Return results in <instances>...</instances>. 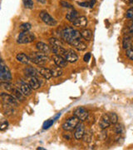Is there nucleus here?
Masks as SVG:
<instances>
[{"mask_svg": "<svg viewBox=\"0 0 133 150\" xmlns=\"http://www.w3.org/2000/svg\"><path fill=\"white\" fill-rule=\"evenodd\" d=\"M61 36H62L63 40L69 44H71L76 39L82 38L81 32L71 27L64 28L61 33Z\"/></svg>", "mask_w": 133, "mask_h": 150, "instance_id": "nucleus-1", "label": "nucleus"}, {"mask_svg": "<svg viewBox=\"0 0 133 150\" xmlns=\"http://www.w3.org/2000/svg\"><path fill=\"white\" fill-rule=\"evenodd\" d=\"M30 61L37 65L46 64L49 61L48 55L42 52H33L28 55Z\"/></svg>", "mask_w": 133, "mask_h": 150, "instance_id": "nucleus-2", "label": "nucleus"}, {"mask_svg": "<svg viewBox=\"0 0 133 150\" xmlns=\"http://www.w3.org/2000/svg\"><path fill=\"white\" fill-rule=\"evenodd\" d=\"M80 123V120L77 118L76 116H72L71 118H68L62 125V128L63 130L67 132H72L76 129V127L77 126V124Z\"/></svg>", "mask_w": 133, "mask_h": 150, "instance_id": "nucleus-3", "label": "nucleus"}, {"mask_svg": "<svg viewBox=\"0 0 133 150\" xmlns=\"http://www.w3.org/2000/svg\"><path fill=\"white\" fill-rule=\"evenodd\" d=\"M0 79L1 82H9L12 80V74L8 66L4 64V61L1 62L0 65Z\"/></svg>", "mask_w": 133, "mask_h": 150, "instance_id": "nucleus-4", "label": "nucleus"}, {"mask_svg": "<svg viewBox=\"0 0 133 150\" xmlns=\"http://www.w3.org/2000/svg\"><path fill=\"white\" fill-rule=\"evenodd\" d=\"M35 39H36V37L32 33H30L29 31L28 32H22L18 35V43H21V44H26V43H32Z\"/></svg>", "mask_w": 133, "mask_h": 150, "instance_id": "nucleus-5", "label": "nucleus"}, {"mask_svg": "<svg viewBox=\"0 0 133 150\" xmlns=\"http://www.w3.org/2000/svg\"><path fill=\"white\" fill-rule=\"evenodd\" d=\"M39 17H40V18L43 20V23H45L46 24H48L49 26H53V27H54V26H56V25L58 24L57 20H55L53 17L48 13V12H45V11L40 12Z\"/></svg>", "mask_w": 133, "mask_h": 150, "instance_id": "nucleus-6", "label": "nucleus"}, {"mask_svg": "<svg viewBox=\"0 0 133 150\" xmlns=\"http://www.w3.org/2000/svg\"><path fill=\"white\" fill-rule=\"evenodd\" d=\"M73 115L78 118L81 122H84L89 117V113L87 112V110L83 107L77 108L73 111Z\"/></svg>", "mask_w": 133, "mask_h": 150, "instance_id": "nucleus-7", "label": "nucleus"}, {"mask_svg": "<svg viewBox=\"0 0 133 150\" xmlns=\"http://www.w3.org/2000/svg\"><path fill=\"white\" fill-rule=\"evenodd\" d=\"M1 99H2V102L4 103L10 104V105L14 106V107L18 106V100L13 95L8 94L6 93H1Z\"/></svg>", "mask_w": 133, "mask_h": 150, "instance_id": "nucleus-8", "label": "nucleus"}, {"mask_svg": "<svg viewBox=\"0 0 133 150\" xmlns=\"http://www.w3.org/2000/svg\"><path fill=\"white\" fill-rule=\"evenodd\" d=\"M17 88H18L25 96H29L32 93V88L29 84L23 82V80H18L17 83Z\"/></svg>", "mask_w": 133, "mask_h": 150, "instance_id": "nucleus-9", "label": "nucleus"}, {"mask_svg": "<svg viewBox=\"0 0 133 150\" xmlns=\"http://www.w3.org/2000/svg\"><path fill=\"white\" fill-rule=\"evenodd\" d=\"M84 134H85V127H84V124L82 123H79L77 124V126L76 127V129H75L74 138L77 140L82 139Z\"/></svg>", "mask_w": 133, "mask_h": 150, "instance_id": "nucleus-10", "label": "nucleus"}, {"mask_svg": "<svg viewBox=\"0 0 133 150\" xmlns=\"http://www.w3.org/2000/svg\"><path fill=\"white\" fill-rule=\"evenodd\" d=\"M111 121H110V118L108 116V113H105L102 115V117L101 118V120L99 122V127L100 129L104 130V129H107L108 127H110L111 125Z\"/></svg>", "mask_w": 133, "mask_h": 150, "instance_id": "nucleus-11", "label": "nucleus"}, {"mask_svg": "<svg viewBox=\"0 0 133 150\" xmlns=\"http://www.w3.org/2000/svg\"><path fill=\"white\" fill-rule=\"evenodd\" d=\"M53 61H54V63H55V64L58 65V67H61L62 69H63V68H65V67H67L68 63V62L66 60L65 58L62 57V56H59V55H57V54L53 55Z\"/></svg>", "mask_w": 133, "mask_h": 150, "instance_id": "nucleus-12", "label": "nucleus"}, {"mask_svg": "<svg viewBox=\"0 0 133 150\" xmlns=\"http://www.w3.org/2000/svg\"><path fill=\"white\" fill-rule=\"evenodd\" d=\"M51 48H52V51L55 54L62 56L63 58H66L68 50L64 48V46H56V45H54V46H51Z\"/></svg>", "mask_w": 133, "mask_h": 150, "instance_id": "nucleus-13", "label": "nucleus"}, {"mask_svg": "<svg viewBox=\"0 0 133 150\" xmlns=\"http://www.w3.org/2000/svg\"><path fill=\"white\" fill-rule=\"evenodd\" d=\"M65 59L68 63L73 64V63H76L78 60V56H77V53L75 51H73L72 49H69V50H68V53H67Z\"/></svg>", "mask_w": 133, "mask_h": 150, "instance_id": "nucleus-14", "label": "nucleus"}, {"mask_svg": "<svg viewBox=\"0 0 133 150\" xmlns=\"http://www.w3.org/2000/svg\"><path fill=\"white\" fill-rule=\"evenodd\" d=\"M72 23H73L75 27L83 28L87 25V18L85 16H80Z\"/></svg>", "mask_w": 133, "mask_h": 150, "instance_id": "nucleus-15", "label": "nucleus"}, {"mask_svg": "<svg viewBox=\"0 0 133 150\" xmlns=\"http://www.w3.org/2000/svg\"><path fill=\"white\" fill-rule=\"evenodd\" d=\"M36 48L39 51V52H42V53H44V54H48L51 53L52 51V48L51 47H49L48 45H47L46 43H43V42H38L36 44Z\"/></svg>", "mask_w": 133, "mask_h": 150, "instance_id": "nucleus-16", "label": "nucleus"}, {"mask_svg": "<svg viewBox=\"0 0 133 150\" xmlns=\"http://www.w3.org/2000/svg\"><path fill=\"white\" fill-rule=\"evenodd\" d=\"M70 45L73 46V47H74L77 50H78V51H84L86 48H87V44H86L85 43H83V42L81 40V38L74 40Z\"/></svg>", "mask_w": 133, "mask_h": 150, "instance_id": "nucleus-17", "label": "nucleus"}, {"mask_svg": "<svg viewBox=\"0 0 133 150\" xmlns=\"http://www.w3.org/2000/svg\"><path fill=\"white\" fill-rule=\"evenodd\" d=\"M132 36L129 35V34H127L125 35L124 38H123L122 40V47L124 49H129V48H132Z\"/></svg>", "mask_w": 133, "mask_h": 150, "instance_id": "nucleus-18", "label": "nucleus"}, {"mask_svg": "<svg viewBox=\"0 0 133 150\" xmlns=\"http://www.w3.org/2000/svg\"><path fill=\"white\" fill-rule=\"evenodd\" d=\"M28 84L30 85L31 88L33 90H37L41 87V82L37 79V77H31L29 79Z\"/></svg>", "mask_w": 133, "mask_h": 150, "instance_id": "nucleus-19", "label": "nucleus"}, {"mask_svg": "<svg viewBox=\"0 0 133 150\" xmlns=\"http://www.w3.org/2000/svg\"><path fill=\"white\" fill-rule=\"evenodd\" d=\"M23 72H24L25 75L27 76V77H29V78H31V77H37V74H39L38 71L35 68L32 67V66H27V67H26L23 69Z\"/></svg>", "mask_w": 133, "mask_h": 150, "instance_id": "nucleus-20", "label": "nucleus"}, {"mask_svg": "<svg viewBox=\"0 0 133 150\" xmlns=\"http://www.w3.org/2000/svg\"><path fill=\"white\" fill-rule=\"evenodd\" d=\"M38 73H39V74L42 75L45 79H50L53 77L51 69H47V68H44V67H41L38 69Z\"/></svg>", "mask_w": 133, "mask_h": 150, "instance_id": "nucleus-21", "label": "nucleus"}, {"mask_svg": "<svg viewBox=\"0 0 133 150\" xmlns=\"http://www.w3.org/2000/svg\"><path fill=\"white\" fill-rule=\"evenodd\" d=\"M14 106L13 105H10V104H8V103H3V112L5 115H12L13 114L14 112H15V109H14Z\"/></svg>", "mask_w": 133, "mask_h": 150, "instance_id": "nucleus-22", "label": "nucleus"}, {"mask_svg": "<svg viewBox=\"0 0 133 150\" xmlns=\"http://www.w3.org/2000/svg\"><path fill=\"white\" fill-rule=\"evenodd\" d=\"M11 93H13V95L15 97L18 101H24L25 100V97L26 96L22 93L21 90L18 88L14 87L13 89V91L11 92Z\"/></svg>", "mask_w": 133, "mask_h": 150, "instance_id": "nucleus-23", "label": "nucleus"}, {"mask_svg": "<svg viewBox=\"0 0 133 150\" xmlns=\"http://www.w3.org/2000/svg\"><path fill=\"white\" fill-rule=\"evenodd\" d=\"M78 17L79 16H78V12L77 11L75 10V9H71V11L67 13L66 18H67V20H68L69 22L73 23Z\"/></svg>", "mask_w": 133, "mask_h": 150, "instance_id": "nucleus-24", "label": "nucleus"}, {"mask_svg": "<svg viewBox=\"0 0 133 150\" xmlns=\"http://www.w3.org/2000/svg\"><path fill=\"white\" fill-rule=\"evenodd\" d=\"M51 72H52V74H53V77H55V78H58V77H60L62 76L63 74V71L61 67H58V65H54V66H52L51 67Z\"/></svg>", "mask_w": 133, "mask_h": 150, "instance_id": "nucleus-25", "label": "nucleus"}, {"mask_svg": "<svg viewBox=\"0 0 133 150\" xmlns=\"http://www.w3.org/2000/svg\"><path fill=\"white\" fill-rule=\"evenodd\" d=\"M17 60L23 64H27L30 62L29 56H27V54H23V53H20L17 55Z\"/></svg>", "mask_w": 133, "mask_h": 150, "instance_id": "nucleus-26", "label": "nucleus"}, {"mask_svg": "<svg viewBox=\"0 0 133 150\" xmlns=\"http://www.w3.org/2000/svg\"><path fill=\"white\" fill-rule=\"evenodd\" d=\"M81 35L83 39H85L86 41H90L92 38V32L90 29H83L81 32Z\"/></svg>", "mask_w": 133, "mask_h": 150, "instance_id": "nucleus-27", "label": "nucleus"}, {"mask_svg": "<svg viewBox=\"0 0 133 150\" xmlns=\"http://www.w3.org/2000/svg\"><path fill=\"white\" fill-rule=\"evenodd\" d=\"M1 86L3 87V88H4L5 90L10 92V93L13 91V89L14 88L9 82H1Z\"/></svg>", "mask_w": 133, "mask_h": 150, "instance_id": "nucleus-28", "label": "nucleus"}, {"mask_svg": "<svg viewBox=\"0 0 133 150\" xmlns=\"http://www.w3.org/2000/svg\"><path fill=\"white\" fill-rule=\"evenodd\" d=\"M108 116L110 118V121L112 124H116L118 122V116L116 112H109L108 113Z\"/></svg>", "mask_w": 133, "mask_h": 150, "instance_id": "nucleus-29", "label": "nucleus"}, {"mask_svg": "<svg viewBox=\"0 0 133 150\" xmlns=\"http://www.w3.org/2000/svg\"><path fill=\"white\" fill-rule=\"evenodd\" d=\"M31 28H32V26L29 23H23L19 26V28L22 32H28L31 29Z\"/></svg>", "mask_w": 133, "mask_h": 150, "instance_id": "nucleus-30", "label": "nucleus"}, {"mask_svg": "<svg viewBox=\"0 0 133 150\" xmlns=\"http://www.w3.org/2000/svg\"><path fill=\"white\" fill-rule=\"evenodd\" d=\"M82 139L85 143H90L92 139V134H91L90 131H85V134L82 137Z\"/></svg>", "mask_w": 133, "mask_h": 150, "instance_id": "nucleus-31", "label": "nucleus"}, {"mask_svg": "<svg viewBox=\"0 0 133 150\" xmlns=\"http://www.w3.org/2000/svg\"><path fill=\"white\" fill-rule=\"evenodd\" d=\"M23 2L24 7L26 8H28V9H32L33 8L34 4H33L32 0H23Z\"/></svg>", "mask_w": 133, "mask_h": 150, "instance_id": "nucleus-32", "label": "nucleus"}, {"mask_svg": "<svg viewBox=\"0 0 133 150\" xmlns=\"http://www.w3.org/2000/svg\"><path fill=\"white\" fill-rule=\"evenodd\" d=\"M54 119H49V120H47L46 122H44V123H43V129H48L50 127H52V125L53 124V123H54Z\"/></svg>", "mask_w": 133, "mask_h": 150, "instance_id": "nucleus-33", "label": "nucleus"}, {"mask_svg": "<svg viewBox=\"0 0 133 150\" xmlns=\"http://www.w3.org/2000/svg\"><path fill=\"white\" fill-rule=\"evenodd\" d=\"M116 126H115V128H114V131H115V133L117 134H122L123 130H124V129H123L122 125V124H115Z\"/></svg>", "mask_w": 133, "mask_h": 150, "instance_id": "nucleus-34", "label": "nucleus"}, {"mask_svg": "<svg viewBox=\"0 0 133 150\" xmlns=\"http://www.w3.org/2000/svg\"><path fill=\"white\" fill-rule=\"evenodd\" d=\"M60 4L63 8H70V9H74L73 6L72 5V4H70L69 3H67L66 1H61Z\"/></svg>", "mask_w": 133, "mask_h": 150, "instance_id": "nucleus-35", "label": "nucleus"}, {"mask_svg": "<svg viewBox=\"0 0 133 150\" xmlns=\"http://www.w3.org/2000/svg\"><path fill=\"white\" fill-rule=\"evenodd\" d=\"M8 121H7V120L2 121L1 125H0V130H1V131H4V130H6V129H8Z\"/></svg>", "mask_w": 133, "mask_h": 150, "instance_id": "nucleus-36", "label": "nucleus"}, {"mask_svg": "<svg viewBox=\"0 0 133 150\" xmlns=\"http://www.w3.org/2000/svg\"><path fill=\"white\" fill-rule=\"evenodd\" d=\"M128 33L129 35H131V36H133V20L130 22L129 23H128Z\"/></svg>", "mask_w": 133, "mask_h": 150, "instance_id": "nucleus-37", "label": "nucleus"}, {"mask_svg": "<svg viewBox=\"0 0 133 150\" xmlns=\"http://www.w3.org/2000/svg\"><path fill=\"white\" fill-rule=\"evenodd\" d=\"M126 55L127 56V58L133 61V48H129L126 50Z\"/></svg>", "mask_w": 133, "mask_h": 150, "instance_id": "nucleus-38", "label": "nucleus"}, {"mask_svg": "<svg viewBox=\"0 0 133 150\" xmlns=\"http://www.w3.org/2000/svg\"><path fill=\"white\" fill-rule=\"evenodd\" d=\"M126 17L129 19H133V8H130L127 13H126Z\"/></svg>", "mask_w": 133, "mask_h": 150, "instance_id": "nucleus-39", "label": "nucleus"}, {"mask_svg": "<svg viewBox=\"0 0 133 150\" xmlns=\"http://www.w3.org/2000/svg\"><path fill=\"white\" fill-rule=\"evenodd\" d=\"M77 4L79 6H81V7H83V8H88V7L90 8L89 1H88V2H87V1H85V2H78Z\"/></svg>", "mask_w": 133, "mask_h": 150, "instance_id": "nucleus-40", "label": "nucleus"}, {"mask_svg": "<svg viewBox=\"0 0 133 150\" xmlns=\"http://www.w3.org/2000/svg\"><path fill=\"white\" fill-rule=\"evenodd\" d=\"M90 59H91V54H90V53H87V54H86L85 56H84V58H83V60H84V62H86V63H88Z\"/></svg>", "mask_w": 133, "mask_h": 150, "instance_id": "nucleus-41", "label": "nucleus"}, {"mask_svg": "<svg viewBox=\"0 0 133 150\" xmlns=\"http://www.w3.org/2000/svg\"><path fill=\"white\" fill-rule=\"evenodd\" d=\"M89 4H90V8H93V6L96 4V0H90Z\"/></svg>", "mask_w": 133, "mask_h": 150, "instance_id": "nucleus-42", "label": "nucleus"}, {"mask_svg": "<svg viewBox=\"0 0 133 150\" xmlns=\"http://www.w3.org/2000/svg\"><path fill=\"white\" fill-rule=\"evenodd\" d=\"M37 1L40 4H45L47 3V0H37Z\"/></svg>", "mask_w": 133, "mask_h": 150, "instance_id": "nucleus-43", "label": "nucleus"}, {"mask_svg": "<svg viewBox=\"0 0 133 150\" xmlns=\"http://www.w3.org/2000/svg\"><path fill=\"white\" fill-rule=\"evenodd\" d=\"M125 1H126L127 4H130V3H132V2L133 0H125Z\"/></svg>", "mask_w": 133, "mask_h": 150, "instance_id": "nucleus-44", "label": "nucleus"}, {"mask_svg": "<svg viewBox=\"0 0 133 150\" xmlns=\"http://www.w3.org/2000/svg\"><path fill=\"white\" fill-rule=\"evenodd\" d=\"M37 150H45V149H43V148H41V147H39V148H37Z\"/></svg>", "mask_w": 133, "mask_h": 150, "instance_id": "nucleus-45", "label": "nucleus"}, {"mask_svg": "<svg viewBox=\"0 0 133 150\" xmlns=\"http://www.w3.org/2000/svg\"><path fill=\"white\" fill-rule=\"evenodd\" d=\"M129 5L131 6V8H133V1L132 2V3H130V4H129Z\"/></svg>", "mask_w": 133, "mask_h": 150, "instance_id": "nucleus-46", "label": "nucleus"}, {"mask_svg": "<svg viewBox=\"0 0 133 150\" xmlns=\"http://www.w3.org/2000/svg\"><path fill=\"white\" fill-rule=\"evenodd\" d=\"M132 48H133V43H132Z\"/></svg>", "mask_w": 133, "mask_h": 150, "instance_id": "nucleus-47", "label": "nucleus"}]
</instances>
